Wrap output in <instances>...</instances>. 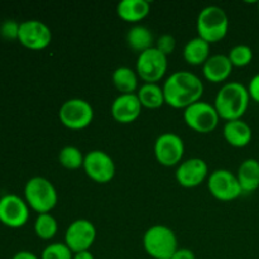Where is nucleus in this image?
<instances>
[{
  "mask_svg": "<svg viewBox=\"0 0 259 259\" xmlns=\"http://www.w3.org/2000/svg\"><path fill=\"white\" fill-rule=\"evenodd\" d=\"M18 40L20 42V45L29 50H45L52 40V32H51L50 27L40 20H24L19 25Z\"/></svg>",
  "mask_w": 259,
  "mask_h": 259,
  "instance_id": "4468645a",
  "label": "nucleus"
},
{
  "mask_svg": "<svg viewBox=\"0 0 259 259\" xmlns=\"http://www.w3.org/2000/svg\"><path fill=\"white\" fill-rule=\"evenodd\" d=\"M171 259H196L195 257V253L191 249H187V248H179L176 250Z\"/></svg>",
  "mask_w": 259,
  "mask_h": 259,
  "instance_id": "2f4dec72",
  "label": "nucleus"
},
{
  "mask_svg": "<svg viewBox=\"0 0 259 259\" xmlns=\"http://www.w3.org/2000/svg\"><path fill=\"white\" fill-rule=\"evenodd\" d=\"M168 68L167 56L156 47L139 53L136 63V72L144 83H158Z\"/></svg>",
  "mask_w": 259,
  "mask_h": 259,
  "instance_id": "423d86ee",
  "label": "nucleus"
},
{
  "mask_svg": "<svg viewBox=\"0 0 259 259\" xmlns=\"http://www.w3.org/2000/svg\"><path fill=\"white\" fill-rule=\"evenodd\" d=\"M182 55L189 65L202 66L210 57V43L200 37L192 38L185 45Z\"/></svg>",
  "mask_w": 259,
  "mask_h": 259,
  "instance_id": "412c9836",
  "label": "nucleus"
},
{
  "mask_svg": "<svg viewBox=\"0 0 259 259\" xmlns=\"http://www.w3.org/2000/svg\"><path fill=\"white\" fill-rule=\"evenodd\" d=\"M243 192H254L259 189V161L255 158H248L240 163L237 172Z\"/></svg>",
  "mask_w": 259,
  "mask_h": 259,
  "instance_id": "aec40b11",
  "label": "nucleus"
},
{
  "mask_svg": "<svg viewBox=\"0 0 259 259\" xmlns=\"http://www.w3.org/2000/svg\"><path fill=\"white\" fill-rule=\"evenodd\" d=\"M72 259H95V258H94L93 253H91L90 250H83V252L75 253Z\"/></svg>",
  "mask_w": 259,
  "mask_h": 259,
  "instance_id": "72a5a7b5",
  "label": "nucleus"
},
{
  "mask_svg": "<svg viewBox=\"0 0 259 259\" xmlns=\"http://www.w3.org/2000/svg\"><path fill=\"white\" fill-rule=\"evenodd\" d=\"M19 25L20 23L15 22L13 19H7L0 25V35L7 40L18 39L19 34Z\"/></svg>",
  "mask_w": 259,
  "mask_h": 259,
  "instance_id": "c85d7f7f",
  "label": "nucleus"
},
{
  "mask_svg": "<svg viewBox=\"0 0 259 259\" xmlns=\"http://www.w3.org/2000/svg\"><path fill=\"white\" fill-rule=\"evenodd\" d=\"M142 108L143 106L137 94H120L111 103L110 113L118 123L131 124L139 118Z\"/></svg>",
  "mask_w": 259,
  "mask_h": 259,
  "instance_id": "dca6fc26",
  "label": "nucleus"
},
{
  "mask_svg": "<svg viewBox=\"0 0 259 259\" xmlns=\"http://www.w3.org/2000/svg\"><path fill=\"white\" fill-rule=\"evenodd\" d=\"M223 136L232 147L243 148L252 142L253 131L247 121L238 119V120L227 121L224 124Z\"/></svg>",
  "mask_w": 259,
  "mask_h": 259,
  "instance_id": "a211bd4d",
  "label": "nucleus"
},
{
  "mask_svg": "<svg viewBox=\"0 0 259 259\" xmlns=\"http://www.w3.org/2000/svg\"><path fill=\"white\" fill-rule=\"evenodd\" d=\"M184 120L192 131L207 134L217 129L220 116L214 105L207 101L200 100L185 109Z\"/></svg>",
  "mask_w": 259,
  "mask_h": 259,
  "instance_id": "0eeeda50",
  "label": "nucleus"
},
{
  "mask_svg": "<svg viewBox=\"0 0 259 259\" xmlns=\"http://www.w3.org/2000/svg\"><path fill=\"white\" fill-rule=\"evenodd\" d=\"M85 156L75 146H66L58 153V162L67 169H78L83 166Z\"/></svg>",
  "mask_w": 259,
  "mask_h": 259,
  "instance_id": "a878e982",
  "label": "nucleus"
},
{
  "mask_svg": "<svg viewBox=\"0 0 259 259\" xmlns=\"http://www.w3.org/2000/svg\"><path fill=\"white\" fill-rule=\"evenodd\" d=\"M197 37L207 43H218L224 39L229 30V18L222 7L207 5L197 15Z\"/></svg>",
  "mask_w": 259,
  "mask_h": 259,
  "instance_id": "7ed1b4c3",
  "label": "nucleus"
},
{
  "mask_svg": "<svg viewBox=\"0 0 259 259\" xmlns=\"http://www.w3.org/2000/svg\"><path fill=\"white\" fill-rule=\"evenodd\" d=\"M85 174L98 184H108L115 176V163L106 152L94 149L85 156L82 166Z\"/></svg>",
  "mask_w": 259,
  "mask_h": 259,
  "instance_id": "f8f14e48",
  "label": "nucleus"
},
{
  "mask_svg": "<svg viewBox=\"0 0 259 259\" xmlns=\"http://www.w3.org/2000/svg\"><path fill=\"white\" fill-rule=\"evenodd\" d=\"M151 12V5L147 0H121L116 5V13L124 22L138 23Z\"/></svg>",
  "mask_w": 259,
  "mask_h": 259,
  "instance_id": "6ab92c4d",
  "label": "nucleus"
},
{
  "mask_svg": "<svg viewBox=\"0 0 259 259\" xmlns=\"http://www.w3.org/2000/svg\"><path fill=\"white\" fill-rule=\"evenodd\" d=\"M209 175L207 163L201 158H190L181 162L176 169V181L186 189H192L206 180Z\"/></svg>",
  "mask_w": 259,
  "mask_h": 259,
  "instance_id": "2eb2a0df",
  "label": "nucleus"
},
{
  "mask_svg": "<svg viewBox=\"0 0 259 259\" xmlns=\"http://www.w3.org/2000/svg\"><path fill=\"white\" fill-rule=\"evenodd\" d=\"M233 72V65L228 55H211L202 65V73L207 81L212 83L224 82Z\"/></svg>",
  "mask_w": 259,
  "mask_h": 259,
  "instance_id": "f3484780",
  "label": "nucleus"
},
{
  "mask_svg": "<svg viewBox=\"0 0 259 259\" xmlns=\"http://www.w3.org/2000/svg\"><path fill=\"white\" fill-rule=\"evenodd\" d=\"M27 201L15 194H5L0 197V223L8 228L18 229L29 220Z\"/></svg>",
  "mask_w": 259,
  "mask_h": 259,
  "instance_id": "9b49d317",
  "label": "nucleus"
},
{
  "mask_svg": "<svg viewBox=\"0 0 259 259\" xmlns=\"http://www.w3.org/2000/svg\"><path fill=\"white\" fill-rule=\"evenodd\" d=\"M60 121L71 131H81L93 123L94 109L83 99L75 98L66 100L58 111Z\"/></svg>",
  "mask_w": 259,
  "mask_h": 259,
  "instance_id": "6e6552de",
  "label": "nucleus"
},
{
  "mask_svg": "<svg viewBox=\"0 0 259 259\" xmlns=\"http://www.w3.org/2000/svg\"><path fill=\"white\" fill-rule=\"evenodd\" d=\"M136 94L143 108L158 109L166 104L163 89L158 83H143Z\"/></svg>",
  "mask_w": 259,
  "mask_h": 259,
  "instance_id": "b1692460",
  "label": "nucleus"
},
{
  "mask_svg": "<svg viewBox=\"0 0 259 259\" xmlns=\"http://www.w3.org/2000/svg\"><path fill=\"white\" fill-rule=\"evenodd\" d=\"M164 101L175 109H186L187 106L201 100L204 83L201 78L190 71H176L164 81Z\"/></svg>",
  "mask_w": 259,
  "mask_h": 259,
  "instance_id": "f257e3e1",
  "label": "nucleus"
},
{
  "mask_svg": "<svg viewBox=\"0 0 259 259\" xmlns=\"http://www.w3.org/2000/svg\"><path fill=\"white\" fill-rule=\"evenodd\" d=\"M154 47L158 51H161L163 55L168 56L171 55L175 51V48H176V39H175L174 35L171 34H162L161 37H158Z\"/></svg>",
  "mask_w": 259,
  "mask_h": 259,
  "instance_id": "c756f323",
  "label": "nucleus"
},
{
  "mask_svg": "<svg viewBox=\"0 0 259 259\" xmlns=\"http://www.w3.org/2000/svg\"><path fill=\"white\" fill-rule=\"evenodd\" d=\"M143 248L153 259H171L179 249V240L171 228L166 225H152L143 234Z\"/></svg>",
  "mask_w": 259,
  "mask_h": 259,
  "instance_id": "39448f33",
  "label": "nucleus"
},
{
  "mask_svg": "<svg viewBox=\"0 0 259 259\" xmlns=\"http://www.w3.org/2000/svg\"><path fill=\"white\" fill-rule=\"evenodd\" d=\"M184 154L185 143L179 134L166 132L157 137L154 142V156L159 164L164 167L179 166Z\"/></svg>",
  "mask_w": 259,
  "mask_h": 259,
  "instance_id": "9d476101",
  "label": "nucleus"
},
{
  "mask_svg": "<svg viewBox=\"0 0 259 259\" xmlns=\"http://www.w3.org/2000/svg\"><path fill=\"white\" fill-rule=\"evenodd\" d=\"M248 93H249L250 100H254L259 104V73L253 76L248 85Z\"/></svg>",
  "mask_w": 259,
  "mask_h": 259,
  "instance_id": "7c9ffc66",
  "label": "nucleus"
},
{
  "mask_svg": "<svg viewBox=\"0 0 259 259\" xmlns=\"http://www.w3.org/2000/svg\"><path fill=\"white\" fill-rule=\"evenodd\" d=\"M24 200L28 206L38 214H48L57 205V190L46 177H32L25 182Z\"/></svg>",
  "mask_w": 259,
  "mask_h": 259,
  "instance_id": "20e7f679",
  "label": "nucleus"
},
{
  "mask_svg": "<svg viewBox=\"0 0 259 259\" xmlns=\"http://www.w3.org/2000/svg\"><path fill=\"white\" fill-rule=\"evenodd\" d=\"M153 34L144 25H134L126 33V43L136 52L142 53L153 47Z\"/></svg>",
  "mask_w": 259,
  "mask_h": 259,
  "instance_id": "5701e85b",
  "label": "nucleus"
},
{
  "mask_svg": "<svg viewBox=\"0 0 259 259\" xmlns=\"http://www.w3.org/2000/svg\"><path fill=\"white\" fill-rule=\"evenodd\" d=\"M12 259H40L37 254L29 252V250H20V252L15 253Z\"/></svg>",
  "mask_w": 259,
  "mask_h": 259,
  "instance_id": "473e14b6",
  "label": "nucleus"
},
{
  "mask_svg": "<svg viewBox=\"0 0 259 259\" xmlns=\"http://www.w3.org/2000/svg\"><path fill=\"white\" fill-rule=\"evenodd\" d=\"M113 83L120 94H136L138 91V75L126 66H120L113 72Z\"/></svg>",
  "mask_w": 259,
  "mask_h": 259,
  "instance_id": "4be33fe9",
  "label": "nucleus"
},
{
  "mask_svg": "<svg viewBox=\"0 0 259 259\" xmlns=\"http://www.w3.org/2000/svg\"><path fill=\"white\" fill-rule=\"evenodd\" d=\"M73 253L63 243H51L42 250L40 259H72Z\"/></svg>",
  "mask_w": 259,
  "mask_h": 259,
  "instance_id": "cd10ccee",
  "label": "nucleus"
},
{
  "mask_svg": "<svg viewBox=\"0 0 259 259\" xmlns=\"http://www.w3.org/2000/svg\"><path fill=\"white\" fill-rule=\"evenodd\" d=\"M253 50L247 45H237L232 47L228 53V58L233 67H245L253 61Z\"/></svg>",
  "mask_w": 259,
  "mask_h": 259,
  "instance_id": "bb28decb",
  "label": "nucleus"
},
{
  "mask_svg": "<svg viewBox=\"0 0 259 259\" xmlns=\"http://www.w3.org/2000/svg\"><path fill=\"white\" fill-rule=\"evenodd\" d=\"M96 239V228L90 220L77 219L71 223L65 233V244L72 253L90 250Z\"/></svg>",
  "mask_w": 259,
  "mask_h": 259,
  "instance_id": "ddd939ff",
  "label": "nucleus"
},
{
  "mask_svg": "<svg viewBox=\"0 0 259 259\" xmlns=\"http://www.w3.org/2000/svg\"><path fill=\"white\" fill-rule=\"evenodd\" d=\"M57 220L50 212L48 214H38L34 222V233L38 238L43 240H50L57 234Z\"/></svg>",
  "mask_w": 259,
  "mask_h": 259,
  "instance_id": "393cba45",
  "label": "nucleus"
},
{
  "mask_svg": "<svg viewBox=\"0 0 259 259\" xmlns=\"http://www.w3.org/2000/svg\"><path fill=\"white\" fill-rule=\"evenodd\" d=\"M257 5H258V14H259V2H258V4H257Z\"/></svg>",
  "mask_w": 259,
  "mask_h": 259,
  "instance_id": "f704fd0d",
  "label": "nucleus"
},
{
  "mask_svg": "<svg viewBox=\"0 0 259 259\" xmlns=\"http://www.w3.org/2000/svg\"><path fill=\"white\" fill-rule=\"evenodd\" d=\"M250 103L248 88L238 81L227 82L215 96L214 106L220 119L232 121L242 119Z\"/></svg>",
  "mask_w": 259,
  "mask_h": 259,
  "instance_id": "f03ea898",
  "label": "nucleus"
},
{
  "mask_svg": "<svg viewBox=\"0 0 259 259\" xmlns=\"http://www.w3.org/2000/svg\"><path fill=\"white\" fill-rule=\"evenodd\" d=\"M207 189L219 201H233L243 194L237 175L229 169H215L207 177Z\"/></svg>",
  "mask_w": 259,
  "mask_h": 259,
  "instance_id": "1a4fd4ad",
  "label": "nucleus"
}]
</instances>
